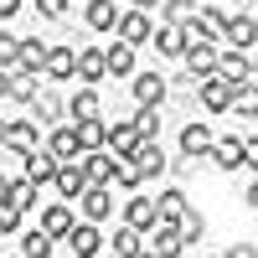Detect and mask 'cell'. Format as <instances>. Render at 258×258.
<instances>
[{"mask_svg": "<svg viewBox=\"0 0 258 258\" xmlns=\"http://www.w3.org/2000/svg\"><path fill=\"white\" fill-rule=\"evenodd\" d=\"M253 31H258V26H253V16H248V11H243L238 21H227V26H222V36H227L238 52H253Z\"/></svg>", "mask_w": 258, "mask_h": 258, "instance_id": "19", "label": "cell"}, {"mask_svg": "<svg viewBox=\"0 0 258 258\" xmlns=\"http://www.w3.org/2000/svg\"><path fill=\"white\" fill-rule=\"evenodd\" d=\"M21 253H26V258H47V253H52V238L36 227V232H26V238H21Z\"/></svg>", "mask_w": 258, "mask_h": 258, "instance_id": "33", "label": "cell"}, {"mask_svg": "<svg viewBox=\"0 0 258 258\" xmlns=\"http://www.w3.org/2000/svg\"><path fill=\"white\" fill-rule=\"evenodd\" d=\"M145 135L135 129V119H119V124H103V145H109V155H135V145Z\"/></svg>", "mask_w": 258, "mask_h": 258, "instance_id": "2", "label": "cell"}, {"mask_svg": "<svg viewBox=\"0 0 258 258\" xmlns=\"http://www.w3.org/2000/svg\"><path fill=\"white\" fill-rule=\"evenodd\" d=\"M16 227H21V207L0 202V232H16Z\"/></svg>", "mask_w": 258, "mask_h": 258, "instance_id": "38", "label": "cell"}, {"mask_svg": "<svg viewBox=\"0 0 258 258\" xmlns=\"http://www.w3.org/2000/svg\"><path fill=\"white\" fill-rule=\"evenodd\" d=\"M155 207H160V217H176V212L186 207V191H176V186L160 191V202H155Z\"/></svg>", "mask_w": 258, "mask_h": 258, "instance_id": "36", "label": "cell"}, {"mask_svg": "<svg viewBox=\"0 0 258 258\" xmlns=\"http://www.w3.org/2000/svg\"><path fill=\"white\" fill-rule=\"evenodd\" d=\"M103 248H109V253H119V258L140 253V248H145V243H140V227H129V222H124V227H119V232H114V238L103 243Z\"/></svg>", "mask_w": 258, "mask_h": 258, "instance_id": "27", "label": "cell"}, {"mask_svg": "<svg viewBox=\"0 0 258 258\" xmlns=\"http://www.w3.org/2000/svg\"><path fill=\"white\" fill-rule=\"evenodd\" d=\"M181 150H186L191 160H207V150H212V129H207V119L181 129Z\"/></svg>", "mask_w": 258, "mask_h": 258, "instance_id": "11", "label": "cell"}, {"mask_svg": "<svg viewBox=\"0 0 258 258\" xmlns=\"http://www.w3.org/2000/svg\"><path fill=\"white\" fill-rule=\"evenodd\" d=\"M114 26H119V41H129V47H145V41H150V31H155L145 11H129V16H119Z\"/></svg>", "mask_w": 258, "mask_h": 258, "instance_id": "8", "label": "cell"}, {"mask_svg": "<svg viewBox=\"0 0 258 258\" xmlns=\"http://www.w3.org/2000/svg\"><path fill=\"white\" fill-rule=\"evenodd\" d=\"M73 73H78L83 83H98V78H103V52L83 47V52H78V68H73Z\"/></svg>", "mask_w": 258, "mask_h": 258, "instance_id": "28", "label": "cell"}, {"mask_svg": "<svg viewBox=\"0 0 258 258\" xmlns=\"http://www.w3.org/2000/svg\"><path fill=\"white\" fill-rule=\"evenodd\" d=\"M135 129L145 140H155V129H160V103H140V114H135Z\"/></svg>", "mask_w": 258, "mask_h": 258, "instance_id": "31", "label": "cell"}, {"mask_svg": "<svg viewBox=\"0 0 258 258\" xmlns=\"http://www.w3.org/2000/svg\"><path fill=\"white\" fill-rule=\"evenodd\" d=\"M129 160H135L140 181H145V176H160V165H165V150H160V140H140V145H135V155H129Z\"/></svg>", "mask_w": 258, "mask_h": 258, "instance_id": "9", "label": "cell"}, {"mask_svg": "<svg viewBox=\"0 0 258 258\" xmlns=\"http://www.w3.org/2000/svg\"><path fill=\"white\" fill-rule=\"evenodd\" d=\"M243 165H258V140H243Z\"/></svg>", "mask_w": 258, "mask_h": 258, "instance_id": "41", "label": "cell"}, {"mask_svg": "<svg viewBox=\"0 0 258 258\" xmlns=\"http://www.w3.org/2000/svg\"><path fill=\"white\" fill-rule=\"evenodd\" d=\"M129 6H135V11H150V6H160V0H129Z\"/></svg>", "mask_w": 258, "mask_h": 258, "instance_id": "43", "label": "cell"}, {"mask_svg": "<svg viewBox=\"0 0 258 258\" xmlns=\"http://www.w3.org/2000/svg\"><path fill=\"white\" fill-rule=\"evenodd\" d=\"M6 202H11V207H21V212H31V207H36V186H31L26 176L11 181V186H6Z\"/></svg>", "mask_w": 258, "mask_h": 258, "instance_id": "30", "label": "cell"}, {"mask_svg": "<svg viewBox=\"0 0 258 258\" xmlns=\"http://www.w3.org/2000/svg\"><path fill=\"white\" fill-rule=\"evenodd\" d=\"M165 16H170V21H191L197 6H191V0H165Z\"/></svg>", "mask_w": 258, "mask_h": 258, "instance_id": "37", "label": "cell"}, {"mask_svg": "<svg viewBox=\"0 0 258 258\" xmlns=\"http://www.w3.org/2000/svg\"><path fill=\"white\" fill-rule=\"evenodd\" d=\"M103 73L129 78V73H135V47H129V41H114V47L103 52Z\"/></svg>", "mask_w": 258, "mask_h": 258, "instance_id": "14", "label": "cell"}, {"mask_svg": "<svg viewBox=\"0 0 258 258\" xmlns=\"http://www.w3.org/2000/svg\"><path fill=\"white\" fill-rule=\"evenodd\" d=\"M176 217H181V222H176V227H181V238H186V243H197V238H202V212H186V207H181Z\"/></svg>", "mask_w": 258, "mask_h": 258, "instance_id": "34", "label": "cell"}, {"mask_svg": "<svg viewBox=\"0 0 258 258\" xmlns=\"http://www.w3.org/2000/svg\"><path fill=\"white\" fill-rule=\"evenodd\" d=\"M21 11V0H0V21H6V16H16Z\"/></svg>", "mask_w": 258, "mask_h": 258, "instance_id": "42", "label": "cell"}, {"mask_svg": "<svg viewBox=\"0 0 258 258\" xmlns=\"http://www.w3.org/2000/svg\"><path fill=\"white\" fill-rule=\"evenodd\" d=\"M68 227H73V207L68 202H52L47 212H41V232H47V238H62Z\"/></svg>", "mask_w": 258, "mask_h": 258, "instance_id": "18", "label": "cell"}, {"mask_svg": "<svg viewBox=\"0 0 258 258\" xmlns=\"http://www.w3.org/2000/svg\"><path fill=\"white\" fill-rule=\"evenodd\" d=\"M21 160H26V170H21V176H26L31 186H47V181L57 176V155H52V150H26Z\"/></svg>", "mask_w": 258, "mask_h": 258, "instance_id": "6", "label": "cell"}, {"mask_svg": "<svg viewBox=\"0 0 258 258\" xmlns=\"http://www.w3.org/2000/svg\"><path fill=\"white\" fill-rule=\"evenodd\" d=\"M217 78H227V83H253V52H232L227 62H217Z\"/></svg>", "mask_w": 258, "mask_h": 258, "instance_id": "17", "label": "cell"}, {"mask_svg": "<svg viewBox=\"0 0 258 258\" xmlns=\"http://www.w3.org/2000/svg\"><path fill=\"white\" fill-rule=\"evenodd\" d=\"M191 21H197V31H202V36H222V26H227V21H222L217 11H197Z\"/></svg>", "mask_w": 258, "mask_h": 258, "instance_id": "35", "label": "cell"}, {"mask_svg": "<svg viewBox=\"0 0 258 258\" xmlns=\"http://www.w3.org/2000/svg\"><path fill=\"white\" fill-rule=\"evenodd\" d=\"M52 186L62 191V202H78V191L88 186V176H83V160H57V176Z\"/></svg>", "mask_w": 258, "mask_h": 258, "instance_id": "4", "label": "cell"}, {"mask_svg": "<svg viewBox=\"0 0 258 258\" xmlns=\"http://www.w3.org/2000/svg\"><path fill=\"white\" fill-rule=\"evenodd\" d=\"M114 21H119V6H114V0H88V26H93V31H114Z\"/></svg>", "mask_w": 258, "mask_h": 258, "instance_id": "24", "label": "cell"}, {"mask_svg": "<svg viewBox=\"0 0 258 258\" xmlns=\"http://www.w3.org/2000/svg\"><path fill=\"white\" fill-rule=\"evenodd\" d=\"M6 145L11 150H36V119H16V124H6Z\"/></svg>", "mask_w": 258, "mask_h": 258, "instance_id": "20", "label": "cell"}, {"mask_svg": "<svg viewBox=\"0 0 258 258\" xmlns=\"http://www.w3.org/2000/svg\"><path fill=\"white\" fill-rule=\"evenodd\" d=\"M135 98L140 103H165V78L160 73H140L135 78Z\"/></svg>", "mask_w": 258, "mask_h": 258, "instance_id": "22", "label": "cell"}, {"mask_svg": "<svg viewBox=\"0 0 258 258\" xmlns=\"http://www.w3.org/2000/svg\"><path fill=\"white\" fill-rule=\"evenodd\" d=\"M78 160H83V176H88V186H109V181H114V155L88 150V155H78Z\"/></svg>", "mask_w": 258, "mask_h": 258, "instance_id": "10", "label": "cell"}, {"mask_svg": "<svg viewBox=\"0 0 258 258\" xmlns=\"http://www.w3.org/2000/svg\"><path fill=\"white\" fill-rule=\"evenodd\" d=\"M145 248H150V253H160V258H176V253L186 248L176 217H155V232H150V243H145Z\"/></svg>", "mask_w": 258, "mask_h": 258, "instance_id": "1", "label": "cell"}, {"mask_svg": "<svg viewBox=\"0 0 258 258\" xmlns=\"http://www.w3.org/2000/svg\"><path fill=\"white\" fill-rule=\"evenodd\" d=\"M16 62L26 73H41V62H47V41H41V36H21L16 41Z\"/></svg>", "mask_w": 258, "mask_h": 258, "instance_id": "12", "label": "cell"}, {"mask_svg": "<svg viewBox=\"0 0 258 258\" xmlns=\"http://www.w3.org/2000/svg\"><path fill=\"white\" fill-rule=\"evenodd\" d=\"M78 202H83V217H88V222L114 217V197H109V186H83V191H78Z\"/></svg>", "mask_w": 258, "mask_h": 258, "instance_id": "5", "label": "cell"}, {"mask_svg": "<svg viewBox=\"0 0 258 258\" xmlns=\"http://www.w3.org/2000/svg\"><path fill=\"white\" fill-rule=\"evenodd\" d=\"M68 114H73V119H98V93H93V88H83V93L68 103Z\"/></svg>", "mask_w": 258, "mask_h": 258, "instance_id": "32", "label": "cell"}, {"mask_svg": "<svg viewBox=\"0 0 258 258\" xmlns=\"http://www.w3.org/2000/svg\"><path fill=\"white\" fill-rule=\"evenodd\" d=\"M150 41L160 47V57H181V52H186V36H181V26H160V31H150Z\"/></svg>", "mask_w": 258, "mask_h": 258, "instance_id": "26", "label": "cell"}, {"mask_svg": "<svg viewBox=\"0 0 258 258\" xmlns=\"http://www.w3.org/2000/svg\"><path fill=\"white\" fill-rule=\"evenodd\" d=\"M47 150H52L57 160H78V155H83V150H78V135H73V129H57V135L47 140Z\"/></svg>", "mask_w": 258, "mask_h": 258, "instance_id": "29", "label": "cell"}, {"mask_svg": "<svg viewBox=\"0 0 258 258\" xmlns=\"http://www.w3.org/2000/svg\"><path fill=\"white\" fill-rule=\"evenodd\" d=\"M41 16H68V0H36Z\"/></svg>", "mask_w": 258, "mask_h": 258, "instance_id": "40", "label": "cell"}, {"mask_svg": "<svg viewBox=\"0 0 258 258\" xmlns=\"http://www.w3.org/2000/svg\"><path fill=\"white\" fill-rule=\"evenodd\" d=\"M73 135H78V150H83V155H88V150H103V124H98V119H78Z\"/></svg>", "mask_w": 258, "mask_h": 258, "instance_id": "25", "label": "cell"}, {"mask_svg": "<svg viewBox=\"0 0 258 258\" xmlns=\"http://www.w3.org/2000/svg\"><path fill=\"white\" fill-rule=\"evenodd\" d=\"M16 41H21V36H6V31H0V68H11V62H16Z\"/></svg>", "mask_w": 258, "mask_h": 258, "instance_id": "39", "label": "cell"}, {"mask_svg": "<svg viewBox=\"0 0 258 258\" xmlns=\"http://www.w3.org/2000/svg\"><path fill=\"white\" fill-rule=\"evenodd\" d=\"M62 243L73 248V258H93V253L103 248V238H98V227H93V222H73L68 232H62Z\"/></svg>", "mask_w": 258, "mask_h": 258, "instance_id": "3", "label": "cell"}, {"mask_svg": "<svg viewBox=\"0 0 258 258\" xmlns=\"http://www.w3.org/2000/svg\"><path fill=\"white\" fill-rule=\"evenodd\" d=\"M197 88H202V103L212 114H222V109H232V88H227V78H217V73H207V78H197Z\"/></svg>", "mask_w": 258, "mask_h": 258, "instance_id": "7", "label": "cell"}, {"mask_svg": "<svg viewBox=\"0 0 258 258\" xmlns=\"http://www.w3.org/2000/svg\"><path fill=\"white\" fill-rule=\"evenodd\" d=\"M181 57H186V68H191V78H207V73H217V52H212L207 41H191V47H186Z\"/></svg>", "mask_w": 258, "mask_h": 258, "instance_id": "13", "label": "cell"}, {"mask_svg": "<svg viewBox=\"0 0 258 258\" xmlns=\"http://www.w3.org/2000/svg\"><path fill=\"white\" fill-rule=\"evenodd\" d=\"M6 93H11V98H21V103H31V98H36V73H26V68L6 73Z\"/></svg>", "mask_w": 258, "mask_h": 258, "instance_id": "21", "label": "cell"}, {"mask_svg": "<svg viewBox=\"0 0 258 258\" xmlns=\"http://www.w3.org/2000/svg\"><path fill=\"white\" fill-rule=\"evenodd\" d=\"M0 145H6V119H0Z\"/></svg>", "mask_w": 258, "mask_h": 258, "instance_id": "45", "label": "cell"}, {"mask_svg": "<svg viewBox=\"0 0 258 258\" xmlns=\"http://www.w3.org/2000/svg\"><path fill=\"white\" fill-rule=\"evenodd\" d=\"M73 68H78V52L73 47H47V62H41L47 78H73Z\"/></svg>", "mask_w": 258, "mask_h": 258, "instance_id": "16", "label": "cell"}, {"mask_svg": "<svg viewBox=\"0 0 258 258\" xmlns=\"http://www.w3.org/2000/svg\"><path fill=\"white\" fill-rule=\"evenodd\" d=\"M0 98H6V68H0Z\"/></svg>", "mask_w": 258, "mask_h": 258, "instance_id": "44", "label": "cell"}, {"mask_svg": "<svg viewBox=\"0 0 258 258\" xmlns=\"http://www.w3.org/2000/svg\"><path fill=\"white\" fill-rule=\"evenodd\" d=\"M155 217H160V207L150 202V197L124 202V222H129V227H140V232H145V227H155Z\"/></svg>", "mask_w": 258, "mask_h": 258, "instance_id": "15", "label": "cell"}, {"mask_svg": "<svg viewBox=\"0 0 258 258\" xmlns=\"http://www.w3.org/2000/svg\"><path fill=\"white\" fill-rule=\"evenodd\" d=\"M207 160H217L222 170H238V165H243V140H222V145H212Z\"/></svg>", "mask_w": 258, "mask_h": 258, "instance_id": "23", "label": "cell"}]
</instances>
